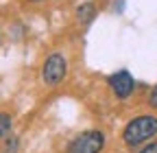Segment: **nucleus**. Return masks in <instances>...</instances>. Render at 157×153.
<instances>
[{"label": "nucleus", "instance_id": "f257e3e1", "mask_svg": "<svg viewBox=\"0 0 157 153\" xmlns=\"http://www.w3.org/2000/svg\"><path fill=\"white\" fill-rule=\"evenodd\" d=\"M155 133H157V118L155 116H137V118L127 123V127L122 131V140L127 144L135 147V144L153 138Z\"/></svg>", "mask_w": 157, "mask_h": 153}, {"label": "nucleus", "instance_id": "f03ea898", "mask_svg": "<svg viewBox=\"0 0 157 153\" xmlns=\"http://www.w3.org/2000/svg\"><path fill=\"white\" fill-rule=\"evenodd\" d=\"M105 147V136L101 131H83L70 142L68 153H101Z\"/></svg>", "mask_w": 157, "mask_h": 153}, {"label": "nucleus", "instance_id": "7ed1b4c3", "mask_svg": "<svg viewBox=\"0 0 157 153\" xmlns=\"http://www.w3.org/2000/svg\"><path fill=\"white\" fill-rule=\"evenodd\" d=\"M68 72V64H66V57L61 53H52L48 59L42 66V79L46 85H57L63 81V76Z\"/></svg>", "mask_w": 157, "mask_h": 153}, {"label": "nucleus", "instance_id": "20e7f679", "mask_svg": "<svg viewBox=\"0 0 157 153\" xmlns=\"http://www.w3.org/2000/svg\"><path fill=\"white\" fill-rule=\"evenodd\" d=\"M111 92L116 94L118 99H129L133 90H135V81H133V76L129 74V70H118L113 74H109V79H107Z\"/></svg>", "mask_w": 157, "mask_h": 153}, {"label": "nucleus", "instance_id": "39448f33", "mask_svg": "<svg viewBox=\"0 0 157 153\" xmlns=\"http://www.w3.org/2000/svg\"><path fill=\"white\" fill-rule=\"evenodd\" d=\"M94 13H96V9H94L92 2H85V5H81V7L76 9V18H78L81 22H92Z\"/></svg>", "mask_w": 157, "mask_h": 153}, {"label": "nucleus", "instance_id": "423d86ee", "mask_svg": "<svg viewBox=\"0 0 157 153\" xmlns=\"http://www.w3.org/2000/svg\"><path fill=\"white\" fill-rule=\"evenodd\" d=\"M11 131V116L9 114H0V138H5Z\"/></svg>", "mask_w": 157, "mask_h": 153}, {"label": "nucleus", "instance_id": "0eeeda50", "mask_svg": "<svg viewBox=\"0 0 157 153\" xmlns=\"http://www.w3.org/2000/svg\"><path fill=\"white\" fill-rule=\"evenodd\" d=\"M140 153H157V142H151V144H146Z\"/></svg>", "mask_w": 157, "mask_h": 153}, {"label": "nucleus", "instance_id": "6e6552de", "mask_svg": "<svg viewBox=\"0 0 157 153\" xmlns=\"http://www.w3.org/2000/svg\"><path fill=\"white\" fill-rule=\"evenodd\" d=\"M148 103H151V107H155V109H157V88H153V92H151V99H148Z\"/></svg>", "mask_w": 157, "mask_h": 153}, {"label": "nucleus", "instance_id": "1a4fd4ad", "mask_svg": "<svg viewBox=\"0 0 157 153\" xmlns=\"http://www.w3.org/2000/svg\"><path fill=\"white\" fill-rule=\"evenodd\" d=\"M33 2H39V0H33Z\"/></svg>", "mask_w": 157, "mask_h": 153}]
</instances>
